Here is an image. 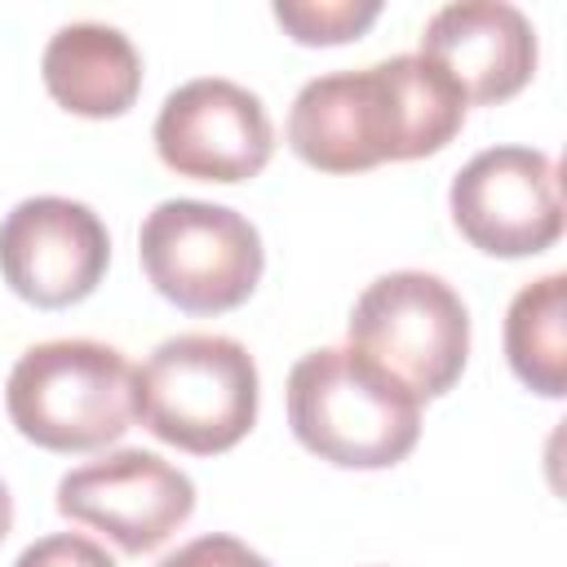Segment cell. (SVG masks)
I'll return each instance as SVG.
<instances>
[{"mask_svg":"<svg viewBox=\"0 0 567 567\" xmlns=\"http://www.w3.org/2000/svg\"><path fill=\"white\" fill-rule=\"evenodd\" d=\"M461 124L465 97L452 75L421 53H394L306 80L288 111V146L319 173H368L439 155Z\"/></svg>","mask_w":567,"mask_h":567,"instance_id":"6da1fadb","label":"cell"},{"mask_svg":"<svg viewBox=\"0 0 567 567\" xmlns=\"http://www.w3.org/2000/svg\"><path fill=\"white\" fill-rule=\"evenodd\" d=\"M288 425L341 470H390L421 439V403L350 346H323L288 372Z\"/></svg>","mask_w":567,"mask_h":567,"instance_id":"7a4b0ae2","label":"cell"},{"mask_svg":"<svg viewBox=\"0 0 567 567\" xmlns=\"http://www.w3.org/2000/svg\"><path fill=\"white\" fill-rule=\"evenodd\" d=\"M257 363L221 332H182L133 372V421L190 456L230 452L257 425Z\"/></svg>","mask_w":567,"mask_h":567,"instance_id":"3957f363","label":"cell"},{"mask_svg":"<svg viewBox=\"0 0 567 567\" xmlns=\"http://www.w3.org/2000/svg\"><path fill=\"white\" fill-rule=\"evenodd\" d=\"M4 408L44 452H97L133 425V363L89 337L40 341L13 363Z\"/></svg>","mask_w":567,"mask_h":567,"instance_id":"277c9868","label":"cell"},{"mask_svg":"<svg viewBox=\"0 0 567 567\" xmlns=\"http://www.w3.org/2000/svg\"><path fill=\"white\" fill-rule=\"evenodd\" d=\"M346 337L350 350L372 359L421 403L461 381L470 359V310L447 279L430 270H390L359 292Z\"/></svg>","mask_w":567,"mask_h":567,"instance_id":"5b68a950","label":"cell"},{"mask_svg":"<svg viewBox=\"0 0 567 567\" xmlns=\"http://www.w3.org/2000/svg\"><path fill=\"white\" fill-rule=\"evenodd\" d=\"M137 257L151 288L186 315H226L244 306L266 270L257 226L208 199H164L137 230Z\"/></svg>","mask_w":567,"mask_h":567,"instance_id":"8992f818","label":"cell"},{"mask_svg":"<svg viewBox=\"0 0 567 567\" xmlns=\"http://www.w3.org/2000/svg\"><path fill=\"white\" fill-rule=\"evenodd\" d=\"M456 230L487 257H536L563 235L554 155L536 146H487L447 186Z\"/></svg>","mask_w":567,"mask_h":567,"instance_id":"52a82bcc","label":"cell"},{"mask_svg":"<svg viewBox=\"0 0 567 567\" xmlns=\"http://www.w3.org/2000/svg\"><path fill=\"white\" fill-rule=\"evenodd\" d=\"M155 155L177 177L230 186L270 164L275 128L252 89L221 75H199L164 97L155 115Z\"/></svg>","mask_w":567,"mask_h":567,"instance_id":"ba28073f","label":"cell"},{"mask_svg":"<svg viewBox=\"0 0 567 567\" xmlns=\"http://www.w3.org/2000/svg\"><path fill=\"white\" fill-rule=\"evenodd\" d=\"M111 261L102 217L66 195H31L0 221V279L35 310L84 301Z\"/></svg>","mask_w":567,"mask_h":567,"instance_id":"9c48e42d","label":"cell"},{"mask_svg":"<svg viewBox=\"0 0 567 567\" xmlns=\"http://www.w3.org/2000/svg\"><path fill=\"white\" fill-rule=\"evenodd\" d=\"M58 514L111 536L124 554H151L195 514V483L155 452L120 447L58 478Z\"/></svg>","mask_w":567,"mask_h":567,"instance_id":"30bf717a","label":"cell"},{"mask_svg":"<svg viewBox=\"0 0 567 567\" xmlns=\"http://www.w3.org/2000/svg\"><path fill=\"white\" fill-rule=\"evenodd\" d=\"M421 58L452 75L465 106H496L532 84L536 27L505 0H456L425 22Z\"/></svg>","mask_w":567,"mask_h":567,"instance_id":"8fae6325","label":"cell"},{"mask_svg":"<svg viewBox=\"0 0 567 567\" xmlns=\"http://www.w3.org/2000/svg\"><path fill=\"white\" fill-rule=\"evenodd\" d=\"M40 75L62 111L84 120H115L142 93V53L120 27L66 22L49 35Z\"/></svg>","mask_w":567,"mask_h":567,"instance_id":"7c38bea8","label":"cell"},{"mask_svg":"<svg viewBox=\"0 0 567 567\" xmlns=\"http://www.w3.org/2000/svg\"><path fill=\"white\" fill-rule=\"evenodd\" d=\"M509 372L540 399L567 394V275L549 270L523 284L505 310Z\"/></svg>","mask_w":567,"mask_h":567,"instance_id":"4fadbf2b","label":"cell"},{"mask_svg":"<svg viewBox=\"0 0 567 567\" xmlns=\"http://www.w3.org/2000/svg\"><path fill=\"white\" fill-rule=\"evenodd\" d=\"M381 18V0H279L275 22L297 44H350Z\"/></svg>","mask_w":567,"mask_h":567,"instance_id":"5bb4252c","label":"cell"},{"mask_svg":"<svg viewBox=\"0 0 567 567\" xmlns=\"http://www.w3.org/2000/svg\"><path fill=\"white\" fill-rule=\"evenodd\" d=\"M13 567H115V558L80 532H53V536H40L35 545H27Z\"/></svg>","mask_w":567,"mask_h":567,"instance_id":"9a60e30c","label":"cell"},{"mask_svg":"<svg viewBox=\"0 0 567 567\" xmlns=\"http://www.w3.org/2000/svg\"><path fill=\"white\" fill-rule=\"evenodd\" d=\"M155 567H270L257 549H248L239 536H226V532H208V536H195L186 540L177 554L159 558Z\"/></svg>","mask_w":567,"mask_h":567,"instance_id":"2e32d148","label":"cell"},{"mask_svg":"<svg viewBox=\"0 0 567 567\" xmlns=\"http://www.w3.org/2000/svg\"><path fill=\"white\" fill-rule=\"evenodd\" d=\"M9 527H13V496H9V487L0 483V540L9 536Z\"/></svg>","mask_w":567,"mask_h":567,"instance_id":"e0dca14e","label":"cell"}]
</instances>
